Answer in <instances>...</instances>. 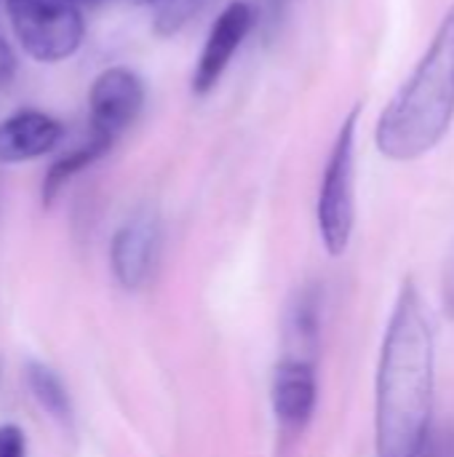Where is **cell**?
Masks as SVG:
<instances>
[{"mask_svg": "<svg viewBox=\"0 0 454 457\" xmlns=\"http://www.w3.org/2000/svg\"><path fill=\"white\" fill-rule=\"evenodd\" d=\"M436 345L415 281H404L377 370V457H423L433 420Z\"/></svg>", "mask_w": 454, "mask_h": 457, "instance_id": "1", "label": "cell"}, {"mask_svg": "<svg viewBox=\"0 0 454 457\" xmlns=\"http://www.w3.org/2000/svg\"><path fill=\"white\" fill-rule=\"evenodd\" d=\"M454 118V5L439 21L431 46L380 115L375 142L391 161L431 153Z\"/></svg>", "mask_w": 454, "mask_h": 457, "instance_id": "2", "label": "cell"}, {"mask_svg": "<svg viewBox=\"0 0 454 457\" xmlns=\"http://www.w3.org/2000/svg\"><path fill=\"white\" fill-rule=\"evenodd\" d=\"M5 11L21 48L37 62L72 56L86 32L78 0H5Z\"/></svg>", "mask_w": 454, "mask_h": 457, "instance_id": "3", "label": "cell"}, {"mask_svg": "<svg viewBox=\"0 0 454 457\" xmlns=\"http://www.w3.org/2000/svg\"><path fill=\"white\" fill-rule=\"evenodd\" d=\"M361 107L351 110L332 145L318 193V230L326 252L340 257L353 233V171H356V129Z\"/></svg>", "mask_w": 454, "mask_h": 457, "instance_id": "4", "label": "cell"}, {"mask_svg": "<svg viewBox=\"0 0 454 457\" xmlns=\"http://www.w3.org/2000/svg\"><path fill=\"white\" fill-rule=\"evenodd\" d=\"M144 104V86L136 72L126 67L104 70L88 96L91 107V142L112 147V142L136 120Z\"/></svg>", "mask_w": 454, "mask_h": 457, "instance_id": "5", "label": "cell"}, {"mask_svg": "<svg viewBox=\"0 0 454 457\" xmlns=\"http://www.w3.org/2000/svg\"><path fill=\"white\" fill-rule=\"evenodd\" d=\"M252 24H254L252 8L246 3H238V0L230 3L217 16V21L211 24L209 35H206L201 59H198L195 72H193V91L195 94H206L219 83V78L225 75L227 64L235 56V51L246 40Z\"/></svg>", "mask_w": 454, "mask_h": 457, "instance_id": "6", "label": "cell"}, {"mask_svg": "<svg viewBox=\"0 0 454 457\" xmlns=\"http://www.w3.org/2000/svg\"><path fill=\"white\" fill-rule=\"evenodd\" d=\"M316 399H318V383L308 361L289 359L276 370L273 410L286 431H302L310 423L316 412Z\"/></svg>", "mask_w": 454, "mask_h": 457, "instance_id": "7", "label": "cell"}, {"mask_svg": "<svg viewBox=\"0 0 454 457\" xmlns=\"http://www.w3.org/2000/svg\"><path fill=\"white\" fill-rule=\"evenodd\" d=\"M62 139V123L40 110H19L0 123V161L21 163L51 153Z\"/></svg>", "mask_w": 454, "mask_h": 457, "instance_id": "8", "label": "cell"}, {"mask_svg": "<svg viewBox=\"0 0 454 457\" xmlns=\"http://www.w3.org/2000/svg\"><path fill=\"white\" fill-rule=\"evenodd\" d=\"M153 257H155V222L150 217L128 220L112 241V270L118 281L128 289H136L147 278L153 268Z\"/></svg>", "mask_w": 454, "mask_h": 457, "instance_id": "9", "label": "cell"}, {"mask_svg": "<svg viewBox=\"0 0 454 457\" xmlns=\"http://www.w3.org/2000/svg\"><path fill=\"white\" fill-rule=\"evenodd\" d=\"M27 383L43 410H48L56 420H70V396L54 370H48L43 364H29Z\"/></svg>", "mask_w": 454, "mask_h": 457, "instance_id": "10", "label": "cell"}, {"mask_svg": "<svg viewBox=\"0 0 454 457\" xmlns=\"http://www.w3.org/2000/svg\"><path fill=\"white\" fill-rule=\"evenodd\" d=\"M107 153V147H102V145H96V142H86L83 147H78V150H72L70 155H64V158H59L51 169H48V174H45V179H43V201L48 204V201H54V195L78 174V171H83V169H88L99 155H104Z\"/></svg>", "mask_w": 454, "mask_h": 457, "instance_id": "11", "label": "cell"}, {"mask_svg": "<svg viewBox=\"0 0 454 457\" xmlns=\"http://www.w3.org/2000/svg\"><path fill=\"white\" fill-rule=\"evenodd\" d=\"M209 0H161V8H158V32H177Z\"/></svg>", "mask_w": 454, "mask_h": 457, "instance_id": "12", "label": "cell"}, {"mask_svg": "<svg viewBox=\"0 0 454 457\" xmlns=\"http://www.w3.org/2000/svg\"><path fill=\"white\" fill-rule=\"evenodd\" d=\"M0 457H27L24 431L13 423L0 426Z\"/></svg>", "mask_w": 454, "mask_h": 457, "instance_id": "13", "label": "cell"}, {"mask_svg": "<svg viewBox=\"0 0 454 457\" xmlns=\"http://www.w3.org/2000/svg\"><path fill=\"white\" fill-rule=\"evenodd\" d=\"M13 70H16L13 51H11V46L0 37V86H5V83L13 78Z\"/></svg>", "mask_w": 454, "mask_h": 457, "instance_id": "14", "label": "cell"}, {"mask_svg": "<svg viewBox=\"0 0 454 457\" xmlns=\"http://www.w3.org/2000/svg\"><path fill=\"white\" fill-rule=\"evenodd\" d=\"M80 3V0H78ZM88 3H102V0H88ZM131 3H161V0H131Z\"/></svg>", "mask_w": 454, "mask_h": 457, "instance_id": "15", "label": "cell"}]
</instances>
